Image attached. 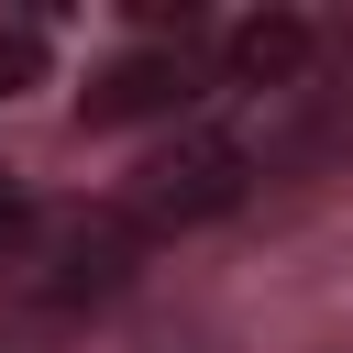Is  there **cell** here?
<instances>
[{
    "mask_svg": "<svg viewBox=\"0 0 353 353\" xmlns=\"http://www.w3.org/2000/svg\"><path fill=\"white\" fill-rule=\"evenodd\" d=\"M243 188H254V143H243V132H221V121H199V132H176V143H165V154L143 165L132 210H143V221H176V232H188V221H221V210H232Z\"/></svg>",
    "mask_w": 353,
    "mask_h": 353,
    "instance_id": "obj_1",
    "label": "cell"
},
{
    "mask_svg": "<svg viewBox=\"0 0 353 353\" xmlns=\"http://www.w3.org/2000/svg\"><path fill=\"white\" fill-rule=\"evenodd\" d=\"M121 276H132V221H121V210H66V221H44L22 287L66 309V298H110Z\"/></svg>",
    "mask_w": 353,
    "mask_h": 353,
    "instance_id": "obj_2",
    "label": "cell"
},
{
    "mask_svg": "<svg viewBox=\"0 0 353 353\" xmlns=\"http://www.w3.org/2000/svg\"><path fill=\"white\" fill-rule=\"evenodd\" d=\"M188 99H199V66H188V44L110 55V66L77 88V110H88V121H154V110H188Z\"/></svg>",
    "mask_w": 353,
    "mask_h": 353,
    "instance_id": "obj_3",
    "label": "cell"
},
{
    "mask_svg": "<svg viewBox=\"0 0 353 353\" xmlns=\"http://www.w3.org/2000/svg\"><path fill=\"white\" fill-rule=\"evenodd\" d=\"M309 55H320V22H309V11H243V22L221 33V77H232V88H265V99H287V88L309 77Z\"/></svg>",
    "mask_w": 353,
    "mask_h": 353,
    "instance_id": "obj_4",
    "label": "cell"
},
{
    "mask_svg": "<svg viewBox=\"0 0 353 353\" xmlns=\"http://www.w3.org/2000/svg\"><path fill=\"white\" fill-rule=\"evenodd\" d=\"M33 77H44V33H33V22H11V33H0V99H11V88H33Z\"/></svg>",
    "mask_w": 353,
    "mask_h": 353,
    "instance_id": "obj_5",
    "label": "cell"
}]
</instances>
